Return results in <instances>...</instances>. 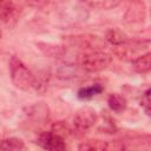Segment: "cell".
<instances>
[{
  "label": "cell",
  "instance_id": "cell-1",
  "mask_svg": "<svg viewBox=\"0 0 151 151\" xmlns=\"http://www.w3.org/2000/svg\"><path fill=\"white\" fill-rule=\"evenodd\" d=\"M112 57L104 50H88L78 57V65L90 73L104 71L111 64Z\"/></svg>",
  "mask_w": 151,
  "mask_h": 151
},
{
  "label": "cell",
  "instance_id": "cell-8",
  "mask_svg": "<svg viewBox=\"0 0 151 151\" xmlns=\"http://www.w3.org/2000/svg\"><path fill=\"white\" fill-rule=\"evenodd\" d=\"M27 114L35 122H45L48 118V107L45 103H37L28 107Z\"/></svg>",
  "mask_w": 151,
  "mask_h": 151
},
{
  "label": "cell",
  "instance_id": "cell-16",
  "mask_svg": "<svg viewBox=\"0 0 151 151\" xmlns=\"http://www.w3.org/2000/svg\"><path fill=\"white\" fill-rule=\"evenodd\" d=\"M140 106L144 109L145 113H146L147 116H150V90H149V88L142 94Z\"/></svg>",
  "mask_w": 151,
  "mask_h": 151
},
{
  "label": "cell",
  "instance_id": "cell-3",
  "mask_svg": "<svg viewBox=\"0 0 151 151\" xmlns=\"http://www.w3.org/2000/svg\"><path fill=\"white\" fill-rule=\"evenodd\" d=\"M97 119H98L97 112L92 107L84 106L74 113L73 126L78 132H86L96 124Z\"/></svg>",
  "mask_w": 151,
  "mask_h": 151
},
{
  "label": "cell",
  "instance_id": "cell-14",
  "mask_svg": "<svg viewBox=\"0 0 151 151\" xmlns=\"http://www.w3.org/2000/svg\"><path fill=\"white\" fill-rule=\"evenodd\" d=\"M37 45L39 46V48L47 57L57 58V57H60L61 55V48L59 46H55V45H52V44H44V42H38Z\"/></svg>",
  "mask_w": 151,
  "mask_h": 151
},
{
  "label": "cell",
  "instance_id": "cell-5",
  "mask_svg": "<svg viewBox=\"0 0 151 151\" xmlns=\"http://www.w3.org/2000/svg\"><path fill=\"white\" fill-rule=\"evenodd\" d=\"M146 18V6L143 0H132L124 14L125 22H143Z\"/></svg>",
  "mask_w": 151,
  "mask_h": 151
},
{
  "label": "cell",
  "instance_id": "cell-7",
  "mask_svg": "<svg viewBox=\"0 0 151 151\" xmlns=\"http://www.w3.org/2000/svg\"><path fill=\"white\" fill-rule=\"evenodd\" d=\"M132 68L137 73H147L151 70V53L147 51L132 60Z\"/></svg>",
  "mask_w": 151,
  "mask_h": 151
},
{
  "label": "cell",
  "instance_id": "cell-9",
  "mask_svg": "<svg viewBox=\"0 0 151 151\" xmlns=\"http://www.w3.org/2000/svg\"><path fill=\"white\" fill-rule=\"evenodd\" d=\"M105 39L113 46H120L129 40V37L119 28H111L106 32Z\"/></svg>",
  "mask_w": 151,
  "mask_h": 151
},
{
  "label": "cell",
  "instance_id": "cell-11",
  "mask_svg": "<svg viewBox=\"0 0 151 151\" xmlns=\"http://www.w3.org/2000/svg\"><path fill=\"white\" fill-rule=\"evenodd\" d=\"M107 104H109V107L117 113L126 109V99L118 93H111L107 98Z\"/></svg>",
  "mask_w": 151,
  "mask_h": 151
},
{
  "label": "cell",
  "instance_id": "cell-2",
  "mask_svg": "<svg viewBox=\"0 0 151 151\" xmlns=\"http://www.w3.org/2000/svg\"><path fill=\"white\" fill-rule=\"evenodd\" d=\"M9 73L13 85L22 91H27L35 85V77L27 66L15 55L9 60Z\"/></svg>",
  "mask_w": 151,
  "mask_h": 151
},
{
  "label": "cell",
  "instance_id": "cell-13",
  "mask_svg": "<svg viewBox=\"0 0 151 151\" xmlns=\"http://www.w3.org/2000/svg\"><path fill=\"white\" fill-rule=\"evenodd\" d=\"M79 150H107V142L103 140H87L79 145Z\"/></svg>",
  "mask_w": 151,
  "mask_h": 151
},
{
  "label": "cell",
  "instance_id": "cell-4",
  "mask_svg": "<svg viewBox=\"0 0 151 151\" xmlns=\"http://www.w3.org/2000/svg\"><path fill=\"white\" fill-rule=\"evenodd\" d=\"M38 145L48 151H63L66 149L64 137L55 133L54 131L41 132L37 140Z\"/></svg>",
  "mask_w": 151,
  "mask_h": 151
},
{
  "label": "cell",
  "instance_id": "cell-15",
  "mask_svg": "<svg viewBox=\"0 0 151 151\" xmlns=\"http://www.w3.org/2000/svg\"><path fill=\"white\" fill-rule=\"evenodd\" d=\"M122 0H85L88 5L96 7V8H104V9H110L119 5Z\"/></svg>",
  "mask_w": 151,
  "mask_h": 151
},
{
  "label": "cell",
  "instance_id": "cell-10",
  "mask_svg": "<svg viewBox=\"0 0 151 151\" xmlns=\"http://www.w3.org/2000/svg\"><path fill=\"white\" fill-rule=\"evenodd\" d=\"M104 91V87L100 84H93L91 86H86V87H81L78 90V98L81 100H87L93 98L94 96L101 93Z\"/></svg>",
  "mask_w": 151,
  "mask_h": 151
},
{
  "label": "cell",
  "instance_id": "cell-17",
  "mask_svg": "<svg viewBox=\"0 0 151 151\" xmlns=\"http://www.w3.org/2000/svg\"><path fill=\"white\" fill-rule=\"evenodd\" d=\"M25 1L28 6L34 7V8H41L48 2V0H25Z\"/></svg>",
  "mask_w": 151,
  "mask_h": 151
},
{
  "label": "cell",
  "instance_id": "cell-12",
  "mask_svg": "<svg viewBox=\"0 0 151 151\" xmlns=\"http://www.w3.org/2000/svg\"><path fill=\"white\" fill-rule=\"evenodd\" d=\"M25 147V144L19 138H7L0 142V150H21Z\"/></svg>",
  "mask_w": 151,
  "mask_h": 151
},
{
  "label": "cell",
  "instance_id": "cell-18",
  "mask_svg": "<svg viewBox=\"0 0 151 151\" xmlns=\"http://www.w3.org/2000/svg\"><path fill=\"white\" fill-rule=\"evenodd\" d=\"M1 38H2V32L0 31V39H1Z\"/></svg>",
  "mask_w": 151,
  "mask_h": 151
},
{
  "label": "cell",
  "instance_id": "cell-6",
  "mask_svg": "<svg viewBox=\"0 0 151 151\" xmlns=\"http://www.w3.org/2000/svg\"><path fill=\"white\" fill-rule=\"evenodd\" d=\"M18 20V8L12 0H0V22L14 26Z\"/></svg>",
  "mask_w": 151,
  "mask_h": 151
}]
</instances>
